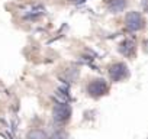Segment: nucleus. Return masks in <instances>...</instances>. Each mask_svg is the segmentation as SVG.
Instances as JSON below:
<instances>
[{
  "mask_svg": "<svg viewBox=\"0 0 148 139\" xmlns=\"http://www.w3.org/2000/svg\"><path fill=\"white\" fill-rule=\"evenodd\" d=\"M125 23H126V28L131 29V31H139L142 26H144V19L142 16L138 13V12H129L125 18Z\"/></svg>",
  "mask_w": 148,
  "mask_h": 139,
  "instance_id": "f03ea898",
  "label": "nucleus"
},
{
  "mask_svg": "<svg viewBox=\"0 0 148 139\" xmlns=\"http://www.w3.org/2000/svg\"><path fill=\"white\" fill-rule=\"evenodd\" d=\"M106 6L112 13H119L126 7V0H106Z\"/></svg>",
  "mask_w": 148,
  "mask_h": 139,
  "instance_id": "39448f33",
  "label": "nucleus"
},
{
  "mask_svg": "<svg viewBox=\"0 0 148 139\" xmlns=\"http://www.w3.org/2000/svg\"><path fill=\"white\" fill-rule=\"evenodd\" d=\"M87 90H89V93H90L93 97H99V96H103V94L108 91V84H106V81L102 80V78L93 80V81L89 84Z\"/></svg>",
  "mask_w": 148,
  "mask_h": 139,
  "instance_id": "7ed1b4c3",
  "label": "nucleus"
},
{
  "mask_svg": "<svg viewBox=\"0 0 148 139\" xmlns=\"http://www.w3.org/2000/svg\"><path fill=\"white\" fill-rule=\"evenodd\" d=\"M131 49H134V42H131V41H125L119 46V51L125 55H131Z\"/></svg>",
  "mask_w": 148,
  "mask_h": 139,
  "instance_id": "423d86ee",
  "label": "nucleus"
},
{
  "mask_svg": "<svg viewBox=\"0 0 148 139\" xmlns=\"http://www.w3.org/2000/svg\"><path fill=\"white\" fill-rule=\"evenodd\" d=\"M28 139H45V133L42 130H32L28 135Z\"/></svg>",
  "mask_w": 148,
  "mask_h": 139,
  "instance_id": "0eeeda50",
  "label": "nucleus"
},
{
  "mask_svg": "<svg viewBox=\"0 0 148 139\" xmlns=\"http://www.w3.org/2000/svg\"><path fill=\"white\" fill-rule=\"evenodd\" d=\"M52 114H54V119H55L57 122H65V120H68L70 116H71V109H70V106H67V104H57Z\"/></svg>",
  "mask_w": 148,
  "mask_h": 139,
  "instance_id": "20e7f679",
  "label": "nucleus"
},
{
  "mask_svg": "<svg viewBox=\"0 0 148 139\" xmlns=\"http://www.w3.org/2000/svg\"><path fill=\"white\" fill-rule=\"evenodd\" d=\"M52 139H65V135L60 132V133H57V135H54V138H52Z\"/></svg>",
  "mask_w": 148,
  "mask_h": 139,
  "instance_id": "6e6552de",
  "label": "nucleus"
},
{
  "mask_svg": "<svg viewBox=\"0 0 148 139\" xmlns=\"http://www.w3.org/2000/svg\"><path fill=\"white\" fill-rule=\"evenodd\" d=\"M109 76L112 77L113 81H122L123 78L128 77V67L123 62H116V64L110 65Z\"/></svg>",
  "mask_w": 148,
  "mask_h": 139,
  "instance_id": "f257e3e1",
  "label": "nucleus"
}]
</instances>
